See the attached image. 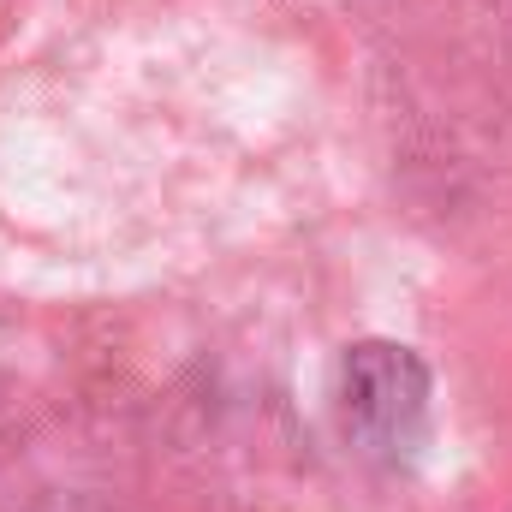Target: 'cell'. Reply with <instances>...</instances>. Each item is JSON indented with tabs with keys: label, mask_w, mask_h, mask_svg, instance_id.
I'll return each mask as SVG.
<instances>
[{
	"label": "cell",
	"mask_w": 512,
	"mask_h": 512,
	"mask_svg": "<svg viewBox=\"0 0 512 512\" xmlns=\"http://www.w3.org/2000/svg\"><path fill=\"white\" fill-rule=\"evenodd\" d=\"M346 423L382 447H405L423 423V370L393 346H364L346 364Z\"/></svg>",
	"instance_id": "1"
}]
</instances>
